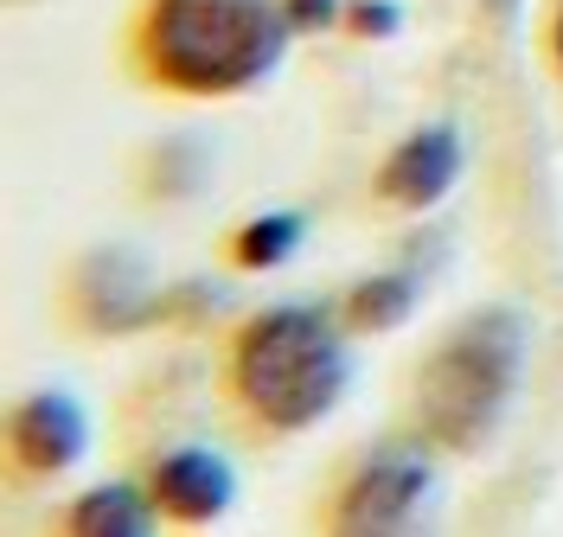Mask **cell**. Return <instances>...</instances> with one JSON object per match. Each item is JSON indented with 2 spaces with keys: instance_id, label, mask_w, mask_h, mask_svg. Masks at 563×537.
Listing matches in <instances>:
<instances>
[{
  "instance_id": "obj_1",
  "label": "cell",
  "mask_w": 563,
  "mask_h": 537,
  "mask_svg": "<svg viewBox=\"0 0 563 537\" xmlns=\"http://www.w3.org/2000/svg\"><path fill=\"white\" fill-rule=\"evenodd\" d=\"M288 33L276 0H147L135 52L174 97H238L282 65Z\"/></svg>"
},
{
  "instance_id": "obj_6",
  "label": "cell",
  "mask_w": 563,
  "mask_h": 537,
  "mask_svg": "<svg viewBox=\"0 0 563 537\" xmlns=\"http://www.w3.org/2000/svg\"><path fill=\"white\" fill-rule=\"evenodd\" d=\"M147 493L161 505V518H174V525H211V518H224V505L238 493V473H231V461L218 448L192 441V448H174V455L154 461Z\"/></svg>"
},
{
  "instance_id": "obj_11",
  "label": "cell",
  "mask_w": 563,
  "mask_h": 537,
  "mask_svg": "<svg viewBox=\"0 0 563 537\" xmlns=\"http://www.w3.org/2000/svg\"><path fill=\"white\" fill-rule=\"evenodd\" d=\"M352 33L358 38H390L397 26H404V7L397 0H352Z\"/></svg>"
},
{
  "instance_id": "obj_13",
  "label": "cell",
  "mask_w": 563,
  "mask_h": 537,
  "mask_svg": "<svg viewBox=\"0 0 563 537\" xmlns=\"http://www.w3.org/2000/svg\"><path fill=\"white\" fill-rule=\"evenodd\" d=\"M551 58H558V77H563V0H558V13H551Z\"/></svg>"
},
{
  "instance_id": "obj_8",
  "label": "cell",
  "mask_w": 563,
  "mask_h": 537,
  "mask_svg": "<svg viewBox=\"0 0 563 537\" xmlns=\"http://www.w3.org/2000/svg\"><path fill=\"white\" fill-rule=\"evenodd\" d=\"M154 493H141V486H129V480H109V486H90L84 500L70 505V532L77 537H141L154 532Z\"/></svg>"
},
{
  "instance_id": "obj_4",
  "label": "cell",
  "mask_w": 563,
  "mask_h": 537,
  "mask_svg": "<svg viewBox=\"0 0 563 537\" xmlns=\"http://www.w3.org/2000/svg\"><path fill=\"white\" fill-rule=\"evenodd\" d=\"M429 486H435V473H429L422 448H410V441L378 448L346 480V493L333 505V532H397V525H410L422 512Z\"/></svg>"
},
{
  "instance_id": "obj_10",
  "label": "cell",
  "mask_w": 563,
  "mask_h": 537,
  "mask_svg": "<svg viewBox=\"0 0 563 537\" xmlns=\"http://www.w3.org/2000/svg\"><path fill=\"white\" fill-rule=\"evenodd\" d=\"M301 237H308V224H301L295 212H263V217H250L244 231H238L231 256H238L244 269H282L288 256L301 250Z\"/></svg>"
},
{
  "instance_id": "obj_12",
  "label": "cell",
  "mask_w": 563,
  "mask_h": 537,
  "mask_svg": "<svg viewBox=\"0 0 563 537\" xmlns=\"http://www.w3.org/2000/svg\"><path fill=\"white\" fill-rule=\"evenodd\" d=\"M282 13H288L295 33H320V26L340 20V0H282Z\"/></svg>"
},
{
  "instance_id": "obj_3",
  "label": "cell",
  "mask_w": 563,
  "mask_h": 537,
  "mask_svg": "<svg viewBox=\"0 0 563 537\" xmlns=\"http://www.w3.org/2000/svg\"><path fill=\"white\" fill-rule=\"evenodd\" d=\"M346 384L352 365L340 346V326L320 307H269L231 346V391L276 435L314 429L320 416H333Z\"/></svg>"
},
{
  "instance_id": "obj_2",
  "label": "cell",
  "mask_w": 563,
  "mask_h": 537,
  "mask_svg": "<svg viewBox=\"0 0 563 537\" xmlns=\"http://www.w3.org/2000/svg\"><path fill=\"white\" fill-rule=\"evenodd\" d=\"M526 378V314L519 307H474L461 314L417 365V429L449 448H487Z\"/></svg>"
},
{
  "instance_id": "obj_5",
  "label": "cell",
  "mask_w": 563,
  "mask_h": 537,
  "mask_svg": "<svg viewBox=\"0 0 563 537\" xmlns=\"http://www.w3.org/2000/svg\"><path fill=\"white\" fill-rule=\"evenodd\" d=\"M455 179H461V135L449 122H429V128L404 135L385 154L378 199L385 205H404V212H429V205H442L455 192Z\"/></svg>"
},
{
  "instance_id": "obj_9",
  "label": "cell",
  "mask_w": 563,
  "mask_h": 537,
  "mask_svg": "<svg viewBox=\"0 0 563 537\" xmlns=\"http://www.w3.org/2000/svg\"><path fill=\"white\" fill-rule=\"evenodd\" d=\"M417 288H422L417 269H385V276H372V282H358L346 294V321L358 333H385L417 307Z\"/></svg>"
},
{
  "instance_id": "obj_7",
  "label": "cell",
  "mask_w": 563,
  "mask_h": 537,
  "mask_svg": "<svg viewBox=\"0 0 563 537\" xmlns=\"http://www.w3.org/2000/svg\"><path fill=\"white\" fill-rule=\"evenodd\" d=\"M90 448V423H84V403L70 391H33L20 410H13V461L20 473H65V467L84 461Z\"/></svg>"
}]
</instances>
